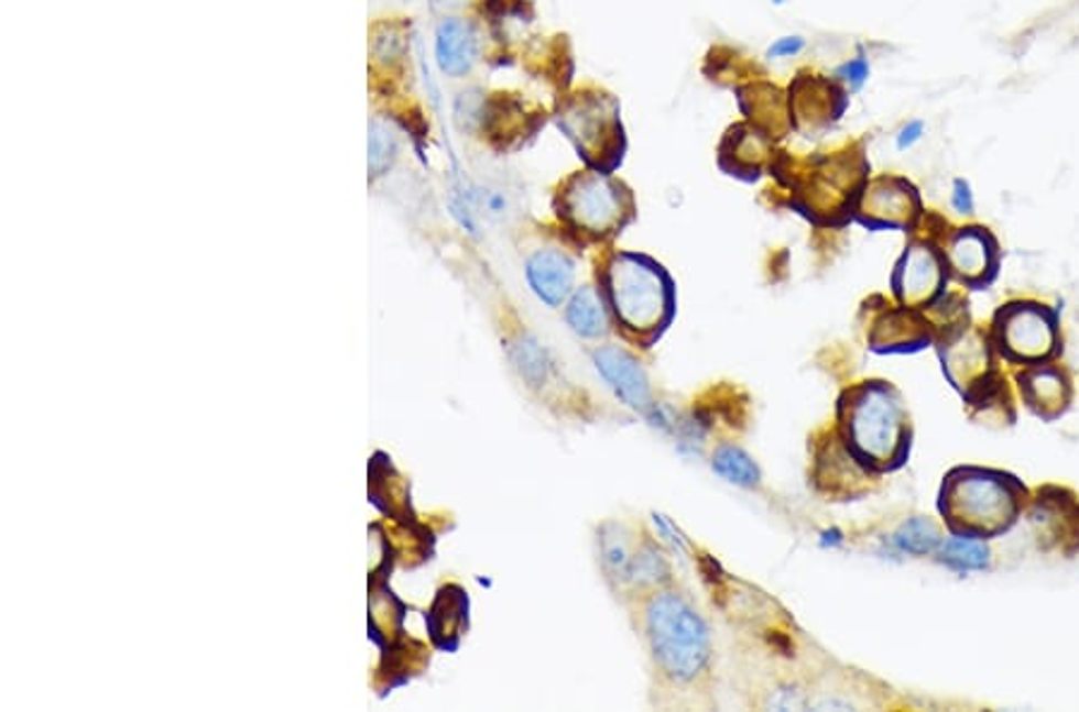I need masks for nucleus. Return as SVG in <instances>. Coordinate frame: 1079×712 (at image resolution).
Instances as JSON below:
<instances>
[{"mask_svg": "<svg viewBox=\"0 0 1079 712\" xmlns=\"http://www.w3.org/2000/svg\"><path fill=\"white\" fill-rule=\"evenodd\" d=\"M600 288L617 327L647 348L672 325L677 313L674 281L655 260L636 252H617L607 260Z\"/></svg>", "mask_w": 1079, "mask_h": 712, "instance_id": "f257e3e1", "label": "nucleus"}, {"mask_svg": "<svg viewBox=\"0 0 1079 712\" xmlns=\"http://www.w3.org/2000/svg\"><path fill=\"white\" fill-rule=\"evenodd\" d=\"M842 441L869 470L897 468L909 451V418L885 382H867L840 401Z\"/></svg>", "mask_w": 1079, "mask_h": 712, "instance_id": "f03ea898", "label": "nucleus"}, {"mask_svg": "<svg viewBox=\"0 0 1079 712\" xmlns=\"http://www.w3.org/2000/svg\"><path fill=\"white\" fill-rule=\"evenodd\" d=\"M645 636L657 667L672 681H694L710 660V634L704 616L674 590H655L647 600Z\"/></svg>", "mask_w": 1079, "mask_h": 712, "instance_id": "7ed1b4c3", "label": "nucleus"}, {"mask_svg": "<svg viewBox=\"0 0 1079 712\" xmlns=\"http://www.w3.org/2000/svg\"><path fill=\"white\" fill-rule=\"evenodd\" d=\"M1017 485L1013 480L983 470H955L940 494V512L952 533L989 537L1005 530L1017 516Z\"/></svg>", "mask_w": 1079, "mask_h": 712, "instance_id": "20e7f679", "label": "nucleus"}, {"mask_svg": "<svg viewBox=\"0 0 1079 712\" xmlns=\"http://www.w3.org/2000/svg\"><path fill=\"white\" fill-rule=\"evenodd\" d=\"M559 217L571 231L602 240L617 235L633 219V197L610 173H576L559 193Z\"/></svg>", "mask_w": 1079, "mask_h": 712, "instance_id": "39448f33", "label": "nucleus"}, {"mask_svg": "<svg viewBox=\"0 0 1079 712\" xmlns=\"http://www.w3.org/2000/svg\"><path fill=\"white\" fill-rule=\"evenodd\" d=\"M559 128L596 171L610 173L622 158L617 103L604 94H581L559 113Z\"/></svg>", "mask_w": 1079, "mask_h": 712, "instance_id": "423d86ee", "label": "nucleus"}, {"mask_svg": "<svg viewBox=\"0 0 1079 712\" xmlns=\"http://www.w3.org/2000/svg\"><path fill=\"white\" fill-rule=\"evenodd\" d=\"M998 343L1015 362H1042L1056 351V317L1036 305H1010L995 319Z\"/></svg>", "mask_w": 1079, "mask_h": 712, "instance_id": "0eeeda50", "label": "nucleus"}, {"mask_svg": "<svg viewBox=\"0 0 1079 712\" xmlns=\"http://www.w3.org/2000/svg\"><path fill=\"white\" fill-rule=\"evenodd\" d=\"M592 362H596L602 380L610 384L612 392L622 398L629 408L647 413L653 410V392L647 374L641 368V362L633 358L622 346H600L592 351Z\"/></svg>", "mask_w": 1079, "mask_h": 712, "instance_id": "6e6552de", "label": "nucleus"}, {"mask_svg": "<svg viewBox=\"0 0 1079 712\" xmlns=\"http://www.w3.org/2000/svg\"><path fill=\"white\" fill-rule=\"evenodd\" d=\"M942 286V266L936 258V252L926 245H912L905 258L900 260L893 288L900 303L912 310L930 305Z\"/></svg>", "mask_w": 1079, "mask_h": 712, "instance_id": "1a4fd4ad", "label": "nucleus"}, {"mask_svg": "<svg viewBox=\"0 0 1079 712\" xmlns=\"http://www.w3.org/2000/svg\"><path fill=\"white\" fill-rule=\"evenodd\" d=\"M525 278L540 300L549 307H559L571 298L576 266L566 252L545 248L533 252L525 262Z\"/></svg>", "mask_w": 1079, "mask_h": 712, "instance_id": "9d476101", "label": "nucleus"}, {"mask_svg": "<svg viewBox=\"0 0 1079 712\" xmlns=\"http://www.w3.org/2000/svg\"><path fill=\"white\" fill-rule=\"evenodd\" d=\"M478 32L464 18H442L435 30V58L447 77H466L478 63Z\"/></svg>", "mask_w": 1079, "mask_h": 712, "instance_id": "9b49d317", "label": "nucleus"}, {"mask_svg": "<svg viewBox=\"0 0 1079 712\" xmlns=\"http://www.w3.org/2000/svg\"><path fill=\"white\" fill-rule=\"evenodd\" d=\"M468 595L458 585H444L427 612L429 638L439 650H456L468 628Z\"/></svg>", "mask_w": 1079, "mask_h": 712, "instance_id": "f8f14e48", "label": "nucleus"}, {"mask_svg": "<svg viewBox=\"0 0 1079 712\" xmlns=\"http://www.w3.org/2000/svg\"><path fill=\"white\" fill-rule=\"evenodd\" d=\"M930 329L934 327L922 319L919 313L912 310V307H900V310L887 313L875 321L871 331V348L881 353L916 351V348L930 341Z\"/></svg>", "mask_w": 1079, "mask_h": 712, "instance_id": "ddd939ff", "label": "nucleus"}, {"mask_svg": "<svg viewBox=\"0 0 1079 712\" xmlns=\"http://www.w3.org/2000/svg\"><path fill=\"white\" fill-rule=\"evenodd\" d=\"M1020 388L1024 401H1027V406L1046 420L1060 415L1070 398L1068 380H1065L1054 368L1038 365L1027 370L1020 377Z\"/></svg>", "mask_w": 1079, "mask_h": 712, "instance_id": "4468645a", "label": "nucleus"}, {"mask_svg": "<svg viewBox=\"0 0 1079 712\" xmlns=\"http://www.w3.org/2000/svg\"><path fill=\"white\" fill-rule=\"evenodd\" d=\"M566 321L584 339H600L610 331L612 313L607 307L602 288L598 291L590 284L576 288L569 303H566Z\"/></svg>", "mask_w": 1079, "mask_h": 712, "instance_id": "2eb2a0df", "label": "nucleus"}, {"mask_svg": "<svg viewBox=\"0 0 1079 712\" xmlns=\"http://www.w3.org/2000/svg\"><path fill=\"white\" fill-rule=\"evenodd\" d=\"M950 264L969 284H977L983 274L991 272V248L989 240L977 228H967L952 240Z\"/></svg>", "mask_w": 1079, "mask_h": 712, "instance_id": "dca6fc26", "label": "nucleus"}, {"mask_svg": "<svg viewBox=\"0 0 1079 712\" xmlns=\"http://www.w3.org/2000/svg\"><path fill=\"white\" fill-rule=\"evenodd\" d=\"M863 213L883 226H897L909 219L912 197L905 187L875 185L863 199Z\"/></svg>", "mask_w": 1079, "mask_h": 712, "instance_id": "f3484780", "label": "nucleus"}, {"mask_svg": "<svg viewBox=\"0 0 1079 712\" xmlns=\"http://www.w3.org/2000/svg\"><path fill=\"white\" fill-rule=\"evenodd\" d=\"M633 555H636V549L629 545V537H626L622 526H614V523H610V526L602 528V533H600V559H602L604 571L610 573V579L629 581Z\"/></svg>", "mask_w": 1079, "mask_h": 712, "instance_id": "a211bd4d", "label": "nucleus"}, {"mask_svg": "<svg viewBox=\"0 0 1079 712\" xmlns=\"http://www.w3.org/2000/svg\"><path fill=\"white\" fill-rule=\"evenodd\" d=\"M712 468H715V473L722 475L724 480L734 482V485H741V488H753V485H759V480H761L759 465L753 463L751 456L741 449H737V447H732V445H724L715 451Z\"/></svg>", "mask_w": 1079, "mask_h": 712, "instance_id": "6ab92c4d", "label": "nucleus"}, {"mask_svg": "<svg viewBox=\"0 0 1079 712\" xmlns=\"http://www.w3.org/2000/svg\"><path fill=\"white\" fill-rule=\"evenodd\" d=\"M940 559L957 571H977L989 567V549L977 537L955 535L940 549Z\"/></svg>", "mask_w": 1079, "mask_h": 712, "instance_id": "aec40b11", "label": "nucleus"}, {"mask_svg": "<svg viewBox=\"0 0 1079 712\" xmlns=\"http://www.w3.org/2000/svg\"><path fill=\"white\" fill-rule=\"evenodd\" d=\"M667 579H669L667 559L657 552V547L651 543H645L643 547H639L636 555H633V561H631L629 583H633L636 588H657Z\"/></svg>", "mask_w": 1079, "mask_h": 712, "instance_id": "412c9836", "label": "nucleus"}, {"mask_svg": "<svg viewBox=\"0 0 1079 712\" xmlns=\"http://www.w3.org/2000/svg\"><path fill=\"white\" fill-rule=\"evenodd\" d=\"M940 543L936 526L926 518H912L895 535V545L909 555H930Z\"/></svg>", "mask_w": 1079, "mask_h": 712, "instance_id": "4be33fe9", "label": "nucleus"}, {"mask_svg": "<svg viewBox=\"0 0 1079 712\" xmlns=\"http://www.w3.org/2000/svg\"><path fill=\"white\" fill-rule=\"evenodd\" d=\"M399 152V140L394 130H391L382 120H372L370 125V173L372 176H382V173L394 164Z\"/></svg>", "mask_w": 1079, "mask_h": 712, "instance_id": "5701e85b", "label": "nucleus"}, {"mask_svg": "<svg viewBox=\"0 0 1079 712\" xmlns=\"http://www.w3.org/2000/svg\"><path fill=\"white\" fill-rule=\"evenodd\" d=\"M514 362L521 372V377L525 382H531V386H540L545 382L547 372H549V362L545 358L543 348H540L535 341L523 339L514 348Z\"/></svg>", "mask_w": 1079, "mask_h": 712, "instance_id": "b1692460", "label": "nucleus"}, {"mask_svg": "<svg viewBox=\"0 0 1079 712\" xmlns=\"http://www.w3.org/2000/svg\"><path fill=\"white\" fill-rule=\"evenodd\" d=\"M869 73H871L869 61L863 58V56H859V58H854V61L844 63V65L840 67V73H838V75H840V77L844 79V83H847L849 87H852L854 91H859V89L863 87V83H867V79H869Z\"/></svg>", "mask_w": 1079, "mask_h": 712, "instance_id": "393cba45", "label": "nucleus"}, {"mask_svg": "<svg viewBox=\"0 0 1079 712\" xmlns=\"http://www.w3.org/2000/svg\"><path fill=\"white\" fill-rule=\"evenodd\" d=\"M806 46L804 42V36H782L777 39V42L767 48L765 56L771 58V61H785V58H794L797 53H802Z\"/></svg>", "mask_w": 1079, "mask_h": 712, "instance_id": "a878e982", "label": "nucleus"}, {"mask_svg": "<svg viewBox=\"0 0 1079 712\" xmlns=\"http://www.w3.org/2000/svg\"><path fill=\"white\" fill-rule=\"evenodd\" d=\"M922 134H924V120H912V123H907L897 134V150L900 152L909 150L912 144L922 140Z\"/></svg>", "mask_w": 1079, "mask_h": 712, "instance_id": "bb28decb", "label": "nucleus"}, {"mask_svg": "<svg viewBox=\"0 0 1079 712\" xmlns=\"http://www.w3.org/2000/svg\"><path fill=\"white\" fill-rule=\"evenodd\" d=\"M952 207L962 213H971V209H974V199H971V190L964 180H955Z\"/></svg>", "mask_w": 1079, "mask_h": 712, "instance_id": "cd10ccee", "label": "nucleus"}, {"mask_svg": "<svg viewBox=\"0 0 1079 712\" xmlns=\"http://www.w3.org/2000/svg\"><path fill=\"white\" fill-rule=\"evenodd\" d=\"M464 3H468V0H432V8L435 10H456V8H461Z\"/></svg>", "mask_w": 1079, "mask_h": 712, "instance_id": "c85d7f7f", "label": "nucleus"}, {"mask_svg": "<svg viewBox=\"0 0 1079 712\" xmlns=\"http://www.w3.org/2000/svg\"><path fill=\"white\" fill-rule=\"evenodd\" d=\"M655 518H657L660 523H663V528H665V530L669 533V526H667V523H665V518H663V516H655ZM669 540L674 543V547H684V540H682V537H679V535H677V537H669Z\"/></svg>", "mask_w": 1079, "mask_h": 712, "instance_id": "c756f323", "label": "nucleus"}, {"mask_svg": "<svg viewBox=\"0 0 1079 712\" xmlns=\"http://www.w3.org/2000/svg\"><path fill=\"white\" fill-rule=\"evenodd\" d=\"M773 3H775V6H785V3H787V0H773Z\"/></svg>", "mask_w": 1079, "mask_h": 712, "instance_id": "7c9ffc66", "label": "nucleus"}]
</instances>
